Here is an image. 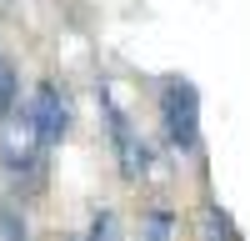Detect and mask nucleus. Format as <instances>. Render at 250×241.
<instances>
[{
	"label": "nucleus",
	"mask_w": 250,
	"mask_h": 241,
	"mask_svg": "<svg viewBox=\"0 0 250 241\" xmlns=\"http://www.w3.org/2000/svg\"><path fill=\"white\" fill-rule=\"evenodd\" d=\"M25 111H30V120L40 126L45 146H60V141L70 136V100L60 96L50 80H45V86H35V96H30V106H25Z\"/></svg>",
	"instance_id": "nucleus-4"
},
{
	"label": "nucleus",
	"mask_w": 250,
	"mask_h": 241,
	"mask_svg": "<svg viewBox=\"0 0 250 241\" xmlns=\"http://www.w3.org/2000/svg\"><path fill=\"white\" fill-rule=\"evenodd\" d=\"M15 96H20V86H15V66H10V55H0V120L15 111Z\"/></svg>",
	"instance_id": "nucleus-5"
},
{
	"label": "nucleus",
	"mask_w": 250,
	"mask_h": 241,
	"mask_svg": "<svg viewBox=\"0 0 250 241\" xmlns=\"http://www.w3.org/2000/svg\"><path fill=\"white\" fill-rule=\"evenodd\" d=\"M110 231H115L110 216H95V221H90V236H110Z\"/></svg>",
	"instance_id": "nucleus-7"
},
{
	"label": "nucleus",
	"mask_w": 250,
	"mask_h": 241,
	"mask_svg": "<svg viewBox=\"0 0 250 241\" xmlns=\"http://www.w3.org/2000/svg\"><path fill=\"white\" fill-rule=\"evenodd\" d=\"M200 231H205V236H210V231H225V236H235V221L225 216V211H215V206H205V211H200Z\"/></svg>",
	"instance_id": "nucleus-6"
},
{
	"label": "nucleus",
	"mask_w": 250,
	"mask_h": 241,
	"mask_svg": "<svg viewBox=\"0 0 250 241\" xmlns=\"http://www.w3.org/2000/svg\"><path fill=\"white\" fill-rule=\"evenodd\" d=\"M145 231H155V236H165V231H170V216H150V221H145Z\"/></svg>",
	"instance_id": "nucleus-8"
},
{
	"label": "nucleus",
	"mask_w": 250,
	"mask_h": 241,
	"mask_svg": "<svg viewBox=\"0 0 250 241\" xmlns=\"http://www.w3.org/2000/svg\"><path fill=\"white\" fill-rule=\"evenodd\" d=\"M45 136H40V126L30 120V111H10L5 120H0V166H5V176L25 181V176H40V166H45Z\"/></svg>",
	"instance_id": "nucleus-1"
},
{
	"label": "nucleus",
	"mask_w": 250,
	"mask_h": 241,
	"mask_svg": "<svg viewBox=\"0 0 250 241\" xmlns=\"http://www.w3.org/2000/svg\"><path fill=\"white\" fill-rule=\"evenodd\" d=\"M160 120H165V136H170L175 151H195L200 146V96L190 80H165L160 91Z\"/></svg>",
	"instance_id": "nucleus-2"
},
{
	"label": "nucleus",
	"mask_w": 250,
	"mask_h": 241,
	"mask_svg": "<svg viewBox=\"0 0 250 241\" xmlns=\"http://www.w3.org/2000/svg\"><path fill=\"white\" fill-rule=\"evenodd\" d=\"M100 106H105V126H110V146H115V156H120V176H125V181H140L145 171H150V151H145V141L135 136V126H130V116H125V111L115 106V96H110V86H100Z\"/></svg>",
	"instance_id": "nucleus-3"
}]
</instances>
